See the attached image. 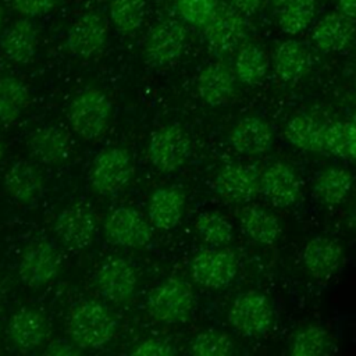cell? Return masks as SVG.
Returning <instances> with one entry per match:
<instances>
[{"label": "cell", "mask_w": 356, "mask_h": 356, "mask_svg": "<svg viewBox=\"0 0 356 356\" xmlns=\"http://www.w3.org/2000/svg\"><path fill=\"white\" fill-rule=\"evenodd\" d=\"M263 195L278 207L292 206L300 193V182L296 172L285 163L270 164L260 177Z\"/></svg>", "instance_id": "cell-15"}, {"label": "cell", "mask_w": 356, "mask_h": 356, "mask_svg": "<svg viewBox=\"0 0 356 356\" xmlns=\"http://www.w3.org/2000/svg\"><path fill=\"white\" fill-rule=\"evenodd\" d=\"M268 67L266 53L253 43L239 47L235 57V74L246 85H256L263 81Z\"/></svg>", "instance_id": "cell-31"}, {"label": "cell", "mask_w": 356, "mask_h": 356, "mask_svg": "<svg viewBox=\"0 0 356 356\" xmlns=\"http://www.w3.org/2000/svg\"><path fill=\"white\" fill-rule=\"evenodd\" d=\"M4 188L7 193L19 203H32L38 200L43 191L42 177L38 170L26 163H14L4 175Z\"/></svg>", "instance_id": "cell-25"}, {"label": "cell", "mask_w": 356, "mask_h": 356, "mask_svg": "<svg viewBox=\"0 0 356 356\" xmlns=\"http://www.w3.org/2000/svg\"><path fill=\"white\" fill-rule=\"evenodd\" d=\"M330 348L328 332L318 325H307L299 330L291 339L289 352L293 356H318Z\"/></svg>", "instance_id": "cell-34"}, {"label": "cell", "mask_w": 356, "mask_h": 356, "mask_svg": "<svg viewBox=\"0 0 356 356\" xmlns=\"http://www.w3.org/2000/svg\"><path fill=\"white\" fill-rule=\"evenodd\" d=\"M47 355H53V356H70V355H76L79 353V346L76 345H71L67 341H56L53 343L49 345Z\"/></svg>", "instance_id": "cell-41"}, {"label": "cell", "mask_w": 356, "mask_h": 356, "mask_svg": "<svg viewBox=\"0 0 356 356\" xmlns=\"http://www.w3.org/2000/svg\"><path fill=\"white\" fill-rule=\"evenodd\" d=\"M54 229L61 242L74 250L88 248L96 232V220L92 209L83 203L71 204L57 216Z\"/></svg>", "instance_id": "cell-10"}, {"label": "cell", "mask_w": 356, "mask_h": 356, "mask_svg": "<svg viewBox=\"0 0 356 356\" xmlns=\"http://www.w3.org/2000/svg\"><path fill=\"white\" fill-rule=\"evenodd\" d=\"M68 330L76 346L97 349L113 338L115 320L106 306L95 300H86L72 309Z\"/></svg>", "instance_id": "cell-1"}, {"label": "cell", "mask_w": 356, "mask_h": 356, "mask_svg": "<svg viewBox=\"0 0 356 356\" xmlns=\"http://www.w3.org/2000/svg\"><path fill=\"white\" fill-rule=\"evenodd\" d=\"M323 152L356 159V125L350 122H332L323 131Z\"/></svg>", "instance_id": "cell-32"}, {"label": "cell", "mask_w": 356, "mask_h": 356, "mask_svg": "<svg viewBox=\"0 0 356 356\" xmlns=\"http://www.w3.org/2000/svg\"><path fill=\"white\" fill-rule=\"evenodd\" d=\"M28 147L36 160L44 164H56L68 157L71 139L58 127H40L29 135Z\"/></svg>", "instance_id": "cell-22"}, {"label": "cell", "mask_w": 356, "mask_h": 356, "mask_svg": "<svg viewBox=\"0 0 356 356\" xmlns=\"http://www.w3.org/2000/svg\"><path fill=\"white\" fill-rule=\"evenodd\" d=\"M234 350L232 339L222 331L204 330L191 341V352L199 356H224Z\"/></svg>", "instance_id": "cell-37"}, {"label": "cell", "mask_w": 356, "mask_h": 356, "mask_svg": "<svg viewBox=\"0 0 356 356\" xmlns=\"http://www.w3.org/2000/svg\"><path fill=\"white\" fill-rule=\"evenodd\" d=\"M104 234L110 242L124 248H143L152 239L145 217L131 207H117L104 220Z\"/></svg>", "instance_id": "cell-9"}, {"label": "cell", "mask_w": 356, "mask_h": 356, "mask_svg": "<svg viewBox=\"0 0 356 356\" xmlns=\"http://www.w3.org/2000/svg\"><path fill=\"white\" fill-rule=\"evenodd\" d=\"M174 353H175L174 345L160 338L146 339L132 350V355H139V356H170Z\"/></svg>", "instance_id": "cell-39"}, {"label": "cell", "mask_w": 356, "mask_h": 356, "mask_svg": "<svg viewBox=\"0 0 356 356\" xmlns=\"http://www.w3.org/2000/svg\"><path fill=\"white\" fill-rule=\"evenodd\" d=\"M181 18L192 25L204 26L217 11L216 0H175Z\"/></svg>", "instance_id": "cell-38"}, {"label": "cell", "mask_w": 356, "mask_h": 356, "mask_svg": "<svg viewBox=\"0 0 356 356\" xmlns=\"http://www.w3.org/2000/svg\"><path fill=\"white\" fill-rule=\"evenodd\" d=\"M186 29L175 19H161L152 26L145 40V57L153 67L174 63L184 51Z\"/></svg>", "instance_id": "cell-7"}, {"label": "cell", "mask_w": 356, "mask_h": 356, "mask_svg": "<svg viewBox=\"0 0 356 356\" xmlns=\"http://www.w3.org/2000/svg\"><path fill=\"white\" fill-rule=\"evenodd\" d=\"M196 231L204 243L211 246H222L232 238V227L229 221L217 211H204L196 220Z\"/></svg>", "instance_id": "cell-35"}, {"label": "cell", "mask_w": 356, "mask_h": 356, "mask_svg": "<svg viewBox=\"0 0 356 356\" xmlns=\"http://www.w3.org/2000/svg\"><path fill=\"white\" fill-rule=\"evenodd\" d=\"M195 296L191 285L177 277H170L159 284L147 299V310L161 323H178L193 310Z\"/></svg>", "instance_id": "cell-3"}, {"label": "cell", "mask_w": 356, "mask_h": 356, "mask_svg": "<svg viewBox=\"0 0 356 356\" xmlns=\"http://www.w3.org/2000/svg\"><path fill=\"white\" fill-rule=\"evenodd\" d=\"M184 193L175 186H163L152 193L147 213L154 227L160 229H171L179 222L184 214Z\"/></svg>", "instance_id": "cell-23"}, {"label": "cell", "mask_w": 356, "mask_h": 356, "mask_svg": "<svg viewBox=\"0 0 356 356\" xmlns=\"http://www.w3.org/2000/svg\"><path fill=\"white\" fill-rule=\"evenodd\" d=\"M214 188L227 202L245 203L250 202L260 191V177L253 167L234 163L218 171Z\"/></svg>", "instance_id": "cell-11"}, {"label": "cell", "mask_w": 356, "mask_h": 356, "mask_svg": "<svg viewBox=\"0 0 356 356\" xmlns=\"http://www.w3.org/2000/svg\"><path fill=\"white\" fill-rule=\"evenodd\" d=\"M134 164L129 153L122 147H108L100 152L92 165L90 182L100 195H114L129 182Z\"/></svg>", "instance_id": "cell-5"}, {"label": "cell", "mask_w": 356, "mask_h": 356, "mask_svg": "<svg viewBox=\"0 0 356 356\" xmlns=\"http://www.w3.org/2000/svg\"><path fill=\"white\" fill-rule=\"evenodd\" d=\"M273 131L260 117H245L236 122L229 134L232 147L248 156H254L267 152L273 145Z\"/></svg>", "instance_id": "cell-18"}, {"label": "cell", "mask_w": 356, "mask_h": 356, "mask_svg": "<svg viewBox=\"0 0 356 356\" xmlns=\"http://www.w3.org/2000/svg\"><path fill=\"white\" fill-rule=\"evenodd\" d=\"M352 182V174L348 170L330 167L317 175L314 182V195L321 203L335 206L348 196Z\"/></svg>", "instance_id": "cell-28"}, {"label": "cell", "mask_w": 356, "mask_h": 356, "mask_svg": "<svg viewBox=\"0 0 356 356\" xmlns=\"http://www.w3.org/2000/svg\"><path fill=\"white\" fill-rule=\"evenodd\" d=\"M38 31L28 19H18L6 29L0 40L3 56L13 63H28L36 51Z\"/></svg>", "instance_id": "cell-24"}, {"label": "cell", "mask_w": 356, "mask_h": 356, "mask_svg": "<svg viewBox=\"0 0 356 356\" xmlns=\"http://www.w3.org/2000/svg\"><path fill=\"white\" fill-rule=\"evenodd\" d=\"M136 273L134 267L121 257H108L97 268L96 284L99 291L111 302L128 300L136 289Z\"/></svg>", "instance_id": "cell-12"}, {"label": "cell", "mask_w": 356, "mask_h": 356, "mask_svg": "<svg viewBox=\"0 0 356 356\" xmlns=\"http://www.w3.org/2000/svg\"><path fill=\"white\" fill-rule=\"evenodd\" d=\"M246 33L241 14L232 8H217L211 19L204 25V38L217 51H231L238 47Z\"/></svg>", "instance_id": "cell-16"}, {"label": "cell", "mask_w": 356, "mask_h": 356, "mask_svg": "<svg viewBox=\"0 0 356 356\" xmlns=\"http://www.w3.org/2000/svg\"><path fill=\"white\" fill-rule=\"evenodd\" d=\"M338 7L342 14L349 18H356V0H338Z\"/></svg>", "instance_id": "cell-43"}, {"label": "cell", "mask_w": 356, "mask_h": 356, "mask_svg": "<svg viewBox=\"0 0 356 356\" xmlns=\"http://www.w3.org/2000/svg\"><path fill=\"white\" fill-rule=\"evenodd\" d=\"M314 13V0H293L281 7L278 14V24L284 32L295 35L303 31L312 22Z\"/></svg>", "instance_id": "cell-36"}, {"label": "cell", "mask_w": 356, "mask_h": 356, "mask_svg": "<svg viewBox=\"0 0 356 356\" xmlns=\"http://www.w3.org/2000/svg\"><path fill=\"white\" fill-rule=\"evenodd\" d=\"M1 24H3V11L0 8V29H1Z\"/></svg>", "instance_id": "cell-46"}, {"label": "cell", "mask_w": 356, "mask_h": 356, "mask_svg": "<svg viewBox=\"0 0 356 356\" xmlns=\"http://www.w3.org/2000/svg\"><path fill=\"white\" fill-rule=\"evenodd\" d=\"M107 22L103 15L89 11L81 15L67 33V47L71 54L88 58L97 53L107 40Z\"/></svg>", "instance_id": "cell-13"}, {"label": "cell", "mask_w": 356, "mask_h": 356, "mask_svg": "<svg viewBox=\"0 0 356 356\" xmlns=\"http://www.w3.org/2000/svg\"><path fill=\"white\" fill-rule=\"evenodd\" d=\"M238 273V261L231 250L204 249L191 261L192 278L202 286L218 289L232 282Z\"/></svg>", "instance_id": "cell-8"}, {"label": "cell", "mask_w": 356, "mask_h": 356, "mask_svg": "<svg viewBox=\"0 0 356 356\" xmlns=\"http://www.w3.org/2000/svg\"><path fill=\"white\" fill-rule=\"evenodd\" d=\"M11 7L25 17H39L49 13L56 0H8Z\"/></svg>", "instance_id": "cell-40"}, {"label": "cell", "mask_w": 356, "mask_h": 356, "mask_svg": "<svg viewBox=\"0 0 356 356\" xmlns=\"http://www.w3.org/2000/svg\"><path fill=\"white\" fill-rule=\"evenodd\" d=\"M1 157H3V143L0 140V160H1Z\"/></svg>", "instance_id": "cell-45"}, {"label": "cell", "mask_w": 356, "mask_h": 356, "mask_svg": "<svg viewBox=\"0 0 356 356\" xmlns=\"http://www.w3.org/2000/svg\"><path fill=\"white\" fill-rule=\"evenodd\" d=\"M323 131L324 127L307 114H296L285 127L288 140L302 150L323 152Z\"/></svg>", "instance_id": "cell-29"}, {"label": "cell", "mask_w": 356, "mask_h": 356, "mask_svg": "<svg viewBox=\"0 0 356 356\" xmlns=\"http://www.w3.org/2000/svg\"><path fill=\"white\" fill-rule=\"evenodd\" d=\"M309 68L307 50L295 40L282 42L274 54V70L284 82H298Z\"/></svg>", "instance_id": "cell-27"}, {"label": "cell", "mask_w": 356, "mask_h": 356, "mask_svg": "<svg viewBox=\"0 0 356 356\" xmlns=\"http://www.w3.org/2000/svg\"><path fill=\"white\" fill-rule=\"evenodd\" d=\"M61 259L58 252L47 242L31 243L19 260V277L31 286L50 282L58 273Z\"/></svg>", "instance_id": "cell-14"}, {"label": "cell", "mask_w": 356, "mask_h": 356, "mask_svg": "<svg viewBox=\"0 0 356 356\" xmlns=\"http://www.w3.org/2000/svg\"><path fill=\"white\" fill-rule=\"evenodd\" d=\"M199 97L210 106L227 103L235 92V78L228 67L213 63L204 67L196 81Z\"/></svg>", "instance_id": "cell-21"}, {"label": "cell", "mask_w": 356, "mask_h": 356, "mask_svg": "<svg viewBox=\"0 0 356 356\" xmlns=\"http://www.w3.org/2000/svg\"><path fill=\"white\" fill-rule=\"evenodd\" d=\"M238 217L242 232L257 243L271 245L281 234V225L277 217L261 206L248 204L241 210Z\"/></svg>", "instance_id": "cell-26"}, {"label": "cell", "mask_w": 356, "mask_h": 356, "mask_svg": "<svg viewBox=\"0 0 356 356\" xmlns=\"http://www.w3.org/2000/svg\"><path fill=\"white\" fill-rule=\"evenodd\" d=\"M152 164L163 172L179 168L191 153V140L185 129L178 125H165L153 132L149 147Z\"/></svg>", "instance_id": "cell-6"}, {"label": "cell", "mask_w": 356, "mask_h": 356, "mask_svg": "<svg viewBox=\"0 0 356 356\" xmlns=\"http://www.w3.org/2000/svg\"><path fill=\"white\" fill-rule=\"evenodd\" d=\"M26 86L15 76H0V122L15 121L28 106Z\"/></svg>", "instance_id": "cell-30"}, {"label": "cell", "mask_w": 356, "mask_h": 356, "mask_svg": "<svg viewBox=\"0 0 356 356\" xmlns=\"http://www.w3.org/2000/svg\"><path fill=\"white\" fill-rule=\"evenodd\" d=\"M49 334L46 317L29 307L15 312L8 321V337L21 350H31L44 342Z\"/></svg>", "instance_id": "cell-17"}, {"label": "cell", "mask_w": 356, "mask_h": 356, "mask_svg": "<svg viewBox=\"0 0 356 356\" xmlns=\"http://www.w3.org/2000/svg\"><path fill=\"white\" fill-rule=\"evenodd\" d=\"M111 103L99 89L89 88L79 92L70 103L68 120L72 129L83 139L99 138L107 128Z\"/></svg>", "instance_id": "cell-2"}, {"label": "cell", "mask_w": 356, "mask_h": 356, "mask_svg": "<svg viewBox=\"0 0 356 356\" xmlns=\"http://www.w3.org/2000/svg\"><path fill=\"white\" fill-rule=\"evenodd\" d=\"M231 3L236 11L250 15L259 10L261 0H231Z\"/></svg>", "instance_id": "cell-42"}, {"label": "cell", "mask_w": 356, "mask_h": 356, "mask_svg": "<svg viewBox=\"0 0 356 356\" xmlns=\"http://www.w3.org/2000/svg\"><path fill=\"white\" fill-rule=\"evenodd\" d=\"M356 31L353 18L341 11L323 17L312 32L313 43L324 51H338L345 49Z\"/></svg>", "instance_id": "cell-20"}, {"label": "cell", "mask_w": 356, "mask_h": 356, "mask_svg": "<svg viewBox=\"0 0 356 356\" xmlns=\"http://www.w3.org/2000/svg\"><path fill=\"white\" fill-rule=\"evenodd\" d=\"M352 122L356 125V114H355V117H353V120H352Z\"/></svg>", "instance_id": "cell-47"}, {"label": "cell", "mask_w": 356, "mask_h": 356, "mask_svg": "<svg viewBox=\"0 0 356 356\" xmlns=\"http://www.w3.org/2000/svg\"><path fill=\"white\" fill-rule=\"evenodd\" d=\"M146 0H110L108 14L113 25L125 33L136 31L145 18Z\"/></svg>", "instance_id": "cell-33"}, {"label": "cell", "mask_w": 356, "mask_h": 356, "mask_svg": "<svg viewBox=\"0 0 356 356\" xmlns=\"http://www.w3.org/2000/svg\"><path fill=\"white\" fill-rule=\"evenodd\" d=\"M228 318L231 325L245 337L264 335L274 323V310L270 300L260 292L241 293L232 302Z\"/></svg>", "instance_id": "cell-4"}, {"label": "cell", "mask_w": 356, "mask_h": 356, "mask_svg": "<svg viewBox=\"0 0 356 356\" xmlns=\"http://www.w3.org/2000/svg\"><path fill=\"white\" fill-rule=\"evenodd\" d=\"M291 1H293V0H271V3L275 6V7H278V8H281V7H284L285 4H288V3H291Z\"/></svg>", "instance_id": "cell-44"}, {"label": "cell", "mask_w": 356, "mask_h": 356, "mask_svg": "<svg viewBox=\"0 0 356 356\" xmlns=\"http://www.w3.org/2000/svg\"><path fill=\"white\" fill-rule=\"evenodd\" d=\"M302 260L306 270L314 278H330L341 266L342 249L331 238L316 236L303 248Z\"/></svg>", "instance_id": "cell-19"}]
</instances>
